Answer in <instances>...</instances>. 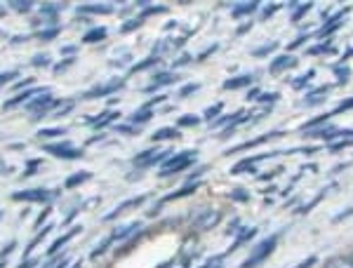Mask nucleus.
Returning <instances> with one entry per match:
<instances>
[{"instance_id": "nucleus-47", "label": "nucleus", "mask_w": 353, "mask_h": 268, "mask_svg": "<svg viewBox=\"0 0 353 268\" xmlns=\"http://www.w3.org/2000/svg\"><path fill=\"white\" fill-rule=\"evenodd\" d=\"M231 198L233 200H241V203H248V193L243 191V188H238V191H233L231 193Z\"/></svg>"}, {"instance_id": "nucleus-26", "label": "nucleus", "mask_w": 353, "mask_h": 268, "mask_svg": "<svg viewBox=\"0 0 353 268\" xmlns=\"http://www.w3.org/2000/svg\"><path fill=\"white\" fill-rule=\"evenodd\" d=\"M198 188V184L196 181H193V184H189V186H184V188H179V191H174V193H170L168 198H165V200H161V205L163 203H170V200H176V198H186L189 196V193H193Z\"/></svg>"}, {"instance_id": "nucleus-61", "label": "nucleus", "mask_w": 353, "mask_h": 268, "mask_svg": "<svg viewBox=\"0 0 353 268\" xmlns=\"http://www.w3.org/2000/svg\"><path fill=\"white\" fill-rule=\"evenodd\" d=\"M54 268H66V261H59V264H57Z\"/></svg>"}, {"instance_id": "nucleus-46", "label": "nucleus", "mask_w": 353, "mask_h": 268, "mask_svg": "<svg viewBox=\"0 0 353 268\" xmlns=\"http://www.w3.org/2000/svg\"><path fill=\"white\" fill-rule=\"evenodd\" d=\"M316 261H318V256H306V259L301 261L299 266H294V268H313V266H316Z\"/></svg>"}, {"instance_id": "nucleus-15", "label": "nucleus", "mask_w": 353, "mask_h": 268, "mask_svg": "<svg viewBox=\"0 0 353 268\" xmlns=\"http://www.w3.org/2000/svg\"><path fill=\"white\" fill-rule=\"evenodd\" d=\"M144 200H146V196H139V198H132V200H128V203H121V205H118L116 209H113L111 214H106V216H104V221H111V219H116V216L121 214V212H125V209H130V207H137V205H141V203H144Z\"/></svg>"}, {"instance_id": "nucleus-60", "label": "nucleus", "mask_w": 353, "mask_h": 268, "mask_svg": "<svg viewBox=\"0 0 353 268\" xmlns=\"http://www.w3.org/2000/svg\"><path fill=\"white\" fill-rule=\"evenodd\" d=\"M28 85H33V81H31V78H26V81H21L19 85H17V87L21 90V87H28Z\"/></svg>"}, {"instance_id": "nucleus-54", "label": "nucleus", "mask_w": 353, "mask_h": 268, "mask_svg": "<svg viewBox=\"0 0 353 268\" xmlns=\"http://www.w3.org/2000/svg\"><path fill=\"white\" fill-rule=\"evenodd\" d=\"M12 249H14V240H12V243H10V245H5V249H3V261H5V259H8V254H10V252H12Z\"/></svg>"}, {"instance_id": "nucleus-40", "label": "nucleus", "mask_w": 353, "mask_h": 268, "mask_svg": "<svg viewBox=\"0 0 353 268\" xmlns=\"http://www.w3.org/2000/svg\"><path fill=\"white\" fill-rule=\"evenodd\" d=\"M311 8H313V5H311V3H301V5H299V10H297V12H294V14H292V21H299V19H301V17H304L306 12H311Z\"/></svg>"}, {"instance_id": "nucleus-22", "label": "nucleus", "mask_w": 353, "mask_h": 268, "mask_svg": "<svg viewBox=\"0 0 353 268\" xmlns=\"http://www.w3.org/2000/svg\"><path fill=\"white\" fill-rule=\"evenodd\" d=\"M116 118H118V111H106V113H101V116L97 118V121H92V118H88V123L92 125V127L99 130V127H104V125H109L111 121H116Z\"/></svg>"}, {"instance_id": "nucleus-9", "label": "nucleus", "mask_w": 353, "mask_h": 268, "mask_svg": "<svg viewBox=\"0 0 353 268\" xmlns=\"http://www.w3.org/2000/svg\"><path fill=\"white\" fill-rule=\"evenodd\" d=\"M123 87V81L121 78H116V81H111V83H106V85H99V87H94V90H90L88 94V99H94V96H106V94H113L116 90H121Z\"/></svg>"}, {"instance_id": "nucleus-62", "label": "nucleus", "mask_w": 353, "mask_h": 268, "mask_svg": "<svg viewBox=\"0 0 353 268\" xmlns=\"http://www.w3.org/2000/svg\"><path fill=\"white\" fill-rule=\"evenodd\" d=\"M351 259H353V256H351Z\"/></svg>"}, {"instance_id": "nucleus-1", "label": "nucleus", "mask_w": 353, "mask_h": 268, "mask_svg": "<svg viewBox=\"0 0 353 268\" xmlns=\"http://www.w3.org/2000/svg\"><path fill=\"white\" fill-rule=\"evenodd\" d=\"M196 156H198L196 151H181V153H176L174 158H168V161L161 165V174L163 176H170V174H174V172H181V169L191 167L193 161H196Z\"/></svg>"}, {"instance_id": "nucleus-37", "label": "nucleus", "mask_w": 353, "mask_h": 268, "mask_svg": "<svg viewBox=\"0 0 353 268\" xmlns=\"http://www.w3.org/2000/svg\"><path fill=\"white\" fill-rule=\"evenodd\" d=\"M278 48V43L273 41V43H266L264 48H259V50H252V54L254 56H264V54H269V52H273V50Z\"/></svg>"}, {"instance_id": "nucleus-41", "label": "nucleus", "mask_w": 353, "mask_h": 268, "mask_svg": "<svg viewBox=\"0 0 353 268\" xmlns=\"http://www.w3.org/2000/svg\"><path fill=\"white\" fill-rule=\"evenodd\" d=\"M323 52H332V43H323L318 48H309V54H323Z\"/></svg>"}, {"instance_id": "nucleus-30", "label": "nucleus", "mask_w": 353, "mask_h": 268, "mask_svg": "<svg viewBox=\"0 0 353 268\" xmlns=\"http://www.w3.org/2000/svg\"><path fill=\"white\" fill-rule=\"evenodd\" d=\"M113 243V238L109 236V238H106V240H101L99 245H97V247H94V252L92 254H90V259H97V256H101V254H104L106 252V249H109V245Z\"/></svg>"}, {"instance_id": "nucleus-2", "label": "nucleus", "mask_w": 353, "mask_h": 268, "mask_svg": "<svg viewBox=\"0 0 353 268\" xmlns=\"http://www.w3.org/2000/svg\"><path fill=\"white\" fill-rule=\"evenodd\" d=\"M276 243H278V236H271V238H266V240H261L257 247L252 249V254L248 256V259L243 261L241 268H252V266H259L264 259H269V254L276 249Z\"/></svg>"}, {"instance_id": "nucleus-11", "label": "nucleus", "mask_w": 353, "mask_h": 268, "mask_svg": "<svg viewBox=\"0 0 353 268\" xmlns=\"http://www.w3.org/2000/svg\"><path fill=\"white\" fill-rule=\"evenodd\" d=\"M283 132H271V134H264V136H257L254 141H248V144H238V146H233L226 151V156H231V153H236V151H248V148H252V146H259V144H264V141H269L271 136H281Z\"/></svg>"}, {"instance_id": "nucleus-44", "label": "nucleus", "mask_w": 353, "mask_h": 268, "mask_svg": "<svg viewBox=\"0 0 353 268\" xmlns=\"http://www.w3.org/2000/svg\"><path fill=\"white\" fill-rule=\"evenodd\" d=\"M334 73L339 76V83L337 85H344V81L349 78V68H344V66H337V68H334Z\"/></svg>"}, {"instance_id": "nucleus-53", "label": "nucleus", "mask_w": 353, "mask_h": 268, "mask_svg": "<svg viewBox=\"0 0 353 268\" xmlns=\"http://www.w3.org/2000/svg\"><path fill=\"white\" fill-rule=\"evenodd\" d=\"M186 61H191V56H189V54H181V59H176L172 66H174V68H176V66H184Z\"/></svg>"}, {"instance_id": "nucleus-31", "label": "nucleus", "mask_w": 353, "mask_h": 268, "mask_svg": "<svg viewBox=\"0 0 353 268\" xmlns=\"http://www.w3.org/2000/svg\"><path fill=\"white\" fill-rule=\"evenodd\" d=\"M158 56H149V59H144L141 64H137V66H132V73H139V71H146V68H151V66H156L158 64Z\"/></svg>"}, {"instance_id": "nucleus-21", "label": "nucleus", "mask_w": 353, "mask_h": 268, "mask_svg": "<svg viewBox=\"0 0 353 268\" xmlns=\"http://www.w3.org/2000/svg\"><path fill=\"white\" fill-rule=\"evenodd\" d=\"M325 268H353V259L351 256H330Z\"/></svg>"}, {"instance_id": "nucleus-8", "label": "nucleus", "mask_w": 353, "mask_h": 268, "mask_svg": "<svg viewBox=\"0 0 353 268\" xmlns=\"http://www.w3.org/2000/svg\"><path fill=\"white\" fill-rule=\"evenodd\" d=\"M294 64H297V59H294L292 54H281V56H276V59L271 61L269 71L273 73V76H278V73L288 71V68H292Z\"/></svg>"}, {"instance_id": "nucleus-6", "label": "nucleus", "mask_w": 353, "mask_h": 268, "mask_svg": "<svg viewBox=\"0 0 353 268\" xmlns=\"http://www.w3.org/2000/svg\"><path fill=\"white\" fill-rule=\"evenodd\" d=\"M52 198H54V193L45 191V188H31V191L12 193V200H24V203H50Z\"/></svg>"}, {"instance_id": "nucleus-12", "label": "nucleus", "mask_w": 353, "mask_h": 268, "mask_svg": "<svg viewBox=\"0 0 353 268\" xmlns=\"http://www.w3.org/2000/svg\"><path fill=\"white\" fill-rule=\"evenodd\" d=\"M132 231H139V221H130V224L116 228V231L111 233V238L113 240H128V238L132 236Z\"/></svg>"}, {"instance_id": "nucleus-27", "label": "nucleus", "mask_w": 353, "mask_h": 268, "mask_svg": "<svg viewBox=\"0 0 353 268\" xmlns=\"http://www.w3.org/2000/svg\"><path fill=\"white\" fill-rule=\"evenodd\" d=\"M88 179H92V172H76V174H71L66 179V188H76L78 184H83V181H88Z\"/></svg>"}, {"instance_id": "nucleus-35", "label": "nucleus", "mask_w": 353, "mask_h": 268, "mask_svg": "<svg viewBox=\"0 0 353 268\" xmlns=\"http://www.w3.org/2000/svg\"><path fill=\"white\" fill-rule=\"evenodd\" d=\"M161 12H168V8H165V5H149V8L141 12V19H144V17H149V14H161Z\"/></svg>"}, {"instance_id": "nucleus-36", "label": "nucleus", "mask_w": 353, "mask_h": 268, "mask_svg": "<svg viewBox=\"0 0 353 268\" xmlns=\"http://www.w3.org/2000/svg\"><path fill=\"white\" fill-rule=\"evenodd\" d=\"M221 108H224V104H221V101H217V104H214V106H210L208 111H205V121H212L214 116H219Z\"/></svg>"}, {"instance_id": "nucleus-24", "label": "nucleus", "mask_w": 353, "mask_h": 268, "mask_svg": "<svg viewBox=\"0 0 353 268\" xmlns=\"http://www.w3.org/2000/svg\"><path fill=\"white\" fill-rule=\"evenodd\" d=\"M254 233H257V228H243V231H241V236L236 238V243L231 245V249H229V252H226V254L236 252V247H241L243 243H248L250 238H254Z\"/></svg>"}, {"instance_id": "nucleus-50", "label": "nucleus", "mask_w": 353, "mask_h": 268, "mask_svg": "<svg viewBox=\"0 0 353 268\" xmlns=\"http://www.w3.org/2000/svg\"><path fill=\"white\" fill-rule=\"evenodd\" d=\"M10 8H14V10H19V12H26V10H31V3H10Z\"/></svg>"}, {"instance_id": "nucleus-32", "label": "nucleus", "mask_w": 353, "mask_h": 268, "mask_svg": "<svg viewBox=\"0 0 353 268\" xmlns=\"http://www.w3.org/2000/svg\"><path fill=\"white\" fill-rule=\"evenodd\" d=\"M59 36V26H52V28H45V31H38V38L41 41H52V38Z\"/></svg>"}, {"instance_id": "nucleus-48", "label": "nucleus", "mask_w": 353, "mask_h": 268, "mask_svg": "<svg viewBox=\"0 0 353 268\" xmlns=\"http://www.w3.org/2000/svg\"><path fill=\"white\" fill-rule=\"evenodd\" d=\"M349 108H353V96H351V99H346L344 104H339L337 108H334V113H344V111H349Z\"/></svg>"}, {"instance_id": "nucleus-51", "label": "nucleus", "mask_w": 353, "mask_h": 268, "mask_svg": "<svg viewBox=\"0 0 353 268\" xmlns=\"http://www.w3.org/2000/svg\"><path fill=\"white\" fill-rule=\"evenodd\" d=\"M278 8H281V5H269V8L264 10V14H261V17L266 19V17H271L273 12H278Z\"/></svg>"}, {"instance_id": "nucleus-13", "label": "nucleus", "mask_w": 353, "mask_h": 268, "mask_svg": "<svg viewBox=\"0 0 353 268\" xmlns=\"http://www.w3.org/2000/svg\"><path fill=\"white\" fill-rule=\"evenodd\" d=\"M349 12H351V8H344V10H341V12L334 14L332 19H330L327 24H325V28H321V31H318V36H327V33L337 31V28L341 26V17H344V14H349Z\"/></svg>"}, {"instance_id": "nucleus-28", "label": "nucleus", "mask_w": 353, "mask_h": 268, "mask_svg": "<svg viewBox=\"0 0 353 268\" xmlns=\"http://www.w3.org/2000/svg\"><path fill=\"white\" fill-rule=\"evenodd\" d=\"M313 76H316V71H313V68H311V71H306V73H304V76L294 78V81H292V83H290V85H292V87H294V90H304V87H306V85H309V81H313Z\"/></svg>"}, {"instance_id": "nucleus-23", "label": "nucleus", "mask_w": 353, "mask_h": 268, "mask_svg": "<svg viewBox=\"0 0 353 268\" xmlns=\"http://www.w3.org/2000/svg\"><path fill=\"white\" fill-rule=\"evenodd\" d=\"M151 118H153L151 108H144V106H141L139 111H134L132 116H130V123H132V125H144V123H149Z\"/></svg>"}, {"instance_id": "nucleus-33", "label": "nucleus", "mask_w": 353, "mask_h": 268, "mask_svg": "<svg viewBox=\"0 0 353 268\" xmlns=\"http://www.w3.org/2000/svg\"><path fill=\"white\" fill-rule=\"evenodd\" d=\"M141 17H137V19H130V21H125V24L121 26V33H130V31H137V28L141 26Z\"/></svg>"}, {"instance_id": "nucleus-19", "label": "nucleus", "mask_w": 353, "mask_h": 268, "mask_svg": "<svg viewBox=\"0 0 353 268\" xmlns=\"http://www.w3.org/2000/svg\"><path fill=\"white\" fill-rule=\"evenodd\" d=\"M109 36V31H106L104 26H99V28H92V31H88L83 36V43H99V41H104V38Z\"/></svg>"}, {"instance_id": "nucleus-17", "label": "nucleus", "mask_w": 353, "mask_h": 268, "mask_svg": "<svg viewBox=\"0 0 353 268\" xmlns=\"http://www.w3.org/2000/svg\"><path fill=\"white\" fill-rule=\"evenodd\" d=\"M45 90H26V92H21V94H17L12 101H8V104H5V111H8V108H14L17 104H21V101H28V99H36L38 94H43Z\"/></svg>"}, {"instance_id": "nucleus-38", "label": "nucleus", "mask_w": 353, "mask_h": 268, "mask_svg": "<svg viewBox=\"0 0 353 268\" xmlns=\"http://www.w3.org/2000/svg\"><path fill=\"white\" fill-rule=\"evenodd\" d=\"M50 231H52V224H48V228H43V231H38L36 240H33L31 245H28V249H26V252H31V249H33V247H36V245H38V243H41V240H43V238H45V236H48V233H50Z\"/></svg>"}, {"instance_id": "nucleus-52", "label": "nucleus", "mask_w": 353, "mask_h": 268, "mask_svg": "<svg viewBox=\"0 0 353 268\" xmlns=\"http://www.w3.org/2000/svg\"><path fill=\"white\" fill-rule=\"evenodd\" d=\"M118 132L130 134V132H134V127H132V125H118Z\"/></svg>"}, {"instance_id": "nucleus-3", "label": "nucleus", "mask_w": 353, "mask_h": 268, "mask_svg": "<svg viewBox=\"0 0 353 268\" xmlns=\"http://www.w3.org/2000/svg\"><path fill=\"white\" fill-rule=\"evenodd\" d=\"M219 221H221V212H219V209L205 207L196 216H193L191 228H193V231H198V233H203V231H210V228H214V226L219 224Z\"/></svg>"}, {"instance_id": "nucleus-34", "label": "nucleus", "mask_w": 353, "mask_h": 268, "mask_svg": "<svg viewBox=\"0 0 353 268\" xmlns=\"http://www.w3.org/2000/svg\"><path fill=\"white\" fill-rule=\"evenodd\" d=\"M64 134H66L64 127H50V130H41V132H38L41 139H45V136H64Z\"/></svg>"}, {"instance_id": "nucleus-16", "label": "nucleus", "mask_w": 353, "mask_h": 268, "mask_svg": "<svg viewBox=\"0 0 353 268\" xmlns=\"http://www.w3.org/2000/svg\"><path fill=\"white\" fill-rule=\"evenodd\" d=\"M172 83H176V73L174 71H163V73H158V76L153 78V85H151V87H146V92L161 87V85H172Z\"/></svg>"}, {"instance_id": "nucleus-18", "label": "nucleus", "mask_w": 353, "mask_h": 268, "mask_svg": "<svg viewBox=\"0 0 353 268\" xmlns=\"http://www.w3.org/2000/svg\"><path fill=\"white\" fill-rule=\"evenodd\" d=\"M151 139L153 141H161V139H181V132H179V127H163V130H158V132H153Z\"/></svg>"}, {"instance_id": "nucleus-20", "label": "nucleus", "mask_w": 353, "mask_h": 268, "mask_svg": "<svg viewBox=\"0 0 353 268\" xmlns=\"http://www.w3.org/2000/svg\"><path fill=\"white\" fill-rule=\"evenodd\" d=\"M254 81V76H238V78H231V81H226L224 83V90H241V87H245V85H250Z\"/></svg>"}, {"instance_id": "nucleus-10", "label": "nucleus", "mask_w": 353, "mask_h": 268, "mask_svg": "<svg viewBox=\"0 0 353 268\" xmlns=\"http://www.w3.org/2000/svg\"><path fill=\"white\" fill-rule=\"evenodd\" d=\"M78 233H81V226H73V228H71V231H68V233H66V236L57 238V240L52 243V247H50V249H48V254H50V256H54L57 252H59V249H61V247H64V245H66L68 240H71V238H76V236H78Z\"/></svg>"}, {"instance_id": "nucleus-7", "label": "nucleus", "mask_w": 353, "mask_h": 268, "mask_svg": "<svg viewBox=\"0 0 353 268\" xmlns=\"http://www.w3.org/2000/svg\"><path fill=\"white\" fill-rule=\"evenodd\" d=\"M57 106H59V99H52L50 92H43V94H38L36 99L28 101V111L36 113V116H45V113L52 111Z\"/></svg>"}, {"instance_id": "nucleus-55", "label": "nucleus", "mask_w": 353, "mask_h": 268, "mask_svg": "<svg viewBox=\"0 0 353 268\" xmlns=\"http://www.w3.org/2000/svg\"><path fill=\"white\" fill-rule=\"evenodd\" d=\"M73 106H76V104H73V101H71V104H66L64 108H61V111H57V116H64V113H68V111H71Z\"/></svg>"}, {"instance_id": "nucleus-43", "label": "nucleus", "mask_w": 353, "mask_h": 268, "mask_svg": "<svg viewBox=\"0 0 353 268\" xmlns=\"http://www.w3.org/2000/svg\"><path fill=\"white\" fill-rule=\"evenodd\" d=\"M281 99V94L278 92H269V94H261L257 101H261V104H273V101H278Z\"/></svg>"}, {"instance_id": "nucleus-45", "label": "nucleus", "mask_w": 353, "mask_h": 268, "mask_svg": "<svg viewBox=\"0 0 353 268\" xmlns=\"http://www.w3.org/2000/svg\"><path fill=\"white\" fill-rule=\"evenodd\" d=\"M198 87H201V85H198V83H191V85H186V87H181V90H179V96H189L191 92H196Z\"/></svg>"}, {"instance_id": "nucleus-49", "label": "nucleus", "mask_w": 353, "mask_h": 268, "mask_svg": "<svg viewBox=\"0 0 353 268\" xmlns=\"http://www.w3.org/2000/svg\"><path fill=\"white\" fill-rule=\"evenodd\" d=\"M17 76H19V73H17V71H10V73H3V76H0V83H3V85H8L10 81H14V78Z\"/></svg>"}, {"instance_id": "nucleus-4", "label": "nucleus", "mask_w": 353, "mask_h": 268, "mask_svg": "<svg viewBox=\"0 0 353 268\" xmlns=\"http://www.w3.org/2000/svg\"><path fill=\"white\" fill-rule=\"evenodd\" d=\"M43 151L50 153V156H54V158H61V161H78V158L83 156L81 148H76V146L71 144V141H59V144H45Z\"/></svg>"}, {"instance_id": "nucleus-58", "label": "nucleus", "mask_w": 353, "mask_h": 268, "mask_svg": "<svg viewBox=\"0 0 353 268\" xmlns=\"http://www.w3.org/2000/svg\"><path fill=\"white\" fill-rule=\"evenodd\" d=\"M304 41H306V36H301V38H299V41H294L292 45H290V50H294V48H299V45H301V43H304Z\"/></svg>"}, {"instance_id": "nucleus-29", "label": "nucleus", "mask_w": 353, "mask_h": 268, "mask_svg": "<svg viewBox=\"0 0 353 268\" xmlns=\"http://www.w3.org/2000/svg\"><path fill=\"white\" fill-rule=\"evenodd\" d=\"M198 123H201V118L191 116V113H189V116H181L179 121H176V125H179V127H196Z\"/></svg>"}, {"instance_id": "nucleus-25", "label": "nucleus", "mask_w": 353, "mask_h": 268, "mask_svg": "<svg viewBox=\"0 0 353 268\" xmlns=\"http://www.w3.org/2000/svg\"><path fill=\"white\" fill-rule=\"evenodd\" d=\"M257 8H259V3H241V5H236L233 8V17H245V14H252V12H257Z\"/></svg>"}, {"instance_id": "nucleus-42", "label": "nucleus", "mask_w": 353, "mask_h": 268, "mask_svg": "<svg viewBox=\"0 0 353 268\" xmlns=\"http://www.w3.org/2000/svg\"><path fill=\"white\" fill-rule=\"evenodd\" d=\"M57 12H59V5H43V8H41L43 17H54Z\"/></svg>"}, {"instance_id": "nucleus-59", "label": "nucleus", "mask_w": 353, "mask_h": 268, "mask_svg": "<svg viewBox=\"0 0 353 268\" xmlns=\"http://www.w3.org/2000/svg\"><path fill=\"white\" fill-rule=\"evenodd\" d=\"M50 214V209H45V212L41 214V216H38V221H36V226H41L43 224V221H45V216H48Z\"/></svg>"}, {"instance_id": "nucleus-57", "label": "nucleus", "mask_w": 353, "mask_h": 268, "mask_svg": "<svg viewBox=\"0 0 353 268\" xmlns=\"http://www.w3.org/2000/svg\"><path fill=\"white\" fill-rule=\"evenodd\" d=\"M36 264H38V261H36V259H31V261H24V264H21L19 268H33Z\"/></svg>"}, {"instance_id": "nucleus-5", "label": "nucleus", "mask_w": 353, "mask_h": 268, "mask_svg": "<svg viewBox=\"0 0 353 268\" xmlns=\"http://www.w3.org/2000/svg\"><path fill=\"white\" fill-rule=\"evenodd\" d=\"M168 156H172V151H158V148H149V151L139 153V156L134 158V165L137 167H149V165H156V163H165L168 161Z\"/></svg>"}, {"instance_id": "nucleus-39", "label": "nucleus", "mask_w": 353, "mask_h": 268, "mask_svg": "<svg viewBox=\"0 0 353 268\" xmlns=\"http://www.w3.org/2000/svg\"><path fill=\"white\" fill-rule=\"evenodd\" d=\"M31 64H33V66H48V64H50V54H48V52L36 54V56L31 59Z\"/></svg>"}, {"instance_id": "nucleus-56", "label": "nucleus", "mask_w": 353, "mask_h": 268, "mask_svg": "<svg viewBox=\"0 0 353 268\" xmlns=\"http://www.w3.org/2000/svg\"><path fill=\"white\" fill-rule=\"evenodd\" d=\"M351 214H353V207H351V209H346V212H341L334 221H341V219H346V216H351Z\"/></svg>"}, {"instance_id": "nucleus-14", "label": "nucleus", "mask_w": 353, "mask_h": 268, "mask_svg": "<svg viewBox=\"0 0 353 268\" xmlns=\"http://www.w3.org/2000/svg\"><path fill=\"white\" fill-rule=\"evenodd\" d=\"M78 12L81 14H111V12H116V8H113V5H81Z\"/></svg>"}]
</instances>
